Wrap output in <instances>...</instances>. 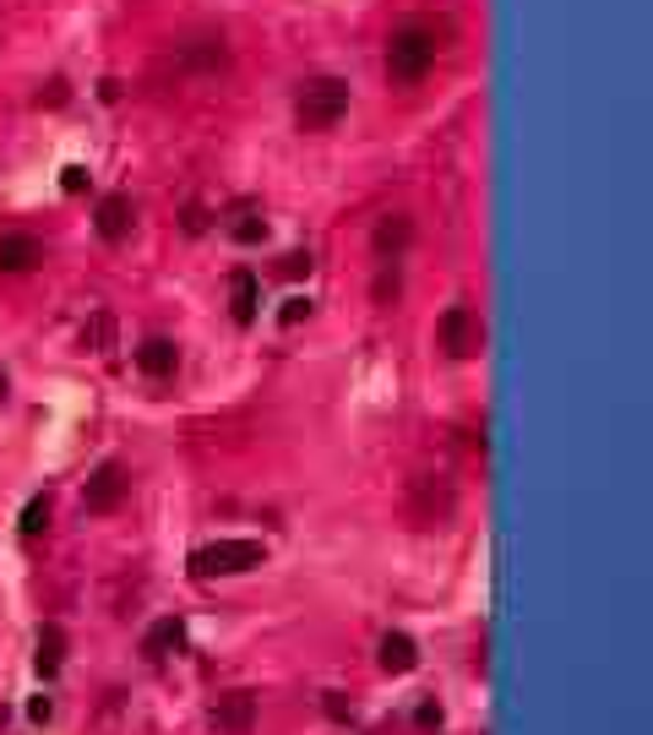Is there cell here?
<instances>
[{"label": "cell", "mask_w": 653, "mask_h": 735, "mask_svg": "<svg viewBox=\"0 0 653 735\" xmlns=\"http://www.w3.org/2000/svg\"><path fill=\"white\" fill-rule=\"evenodd\" d=\"M447 39H453V28L436 22V17H408V22H397L392 39H387V82L392 87H414V82H425L431 71L442 66Z\"/></svg>", "instance_id": "6da1fadb"}, {"label": "cell", "mask_w": 653, "mask_h": 735, "mask_svg": "<svg viewBox=\"0 0 653 735\" xmlns=\"http://www.w3.org/2000/svg\"><path fill=\"white\" fill-rule=\"evenodd\" d=\"M349 115V82L343 76H305L294 93V126L300 132H332Z\"/></svg>", "instance_id": "7a4b0ae2"}, {"label": "cell", "mask_w": 653, "mask_h": 735, "mask_svg": "<svg viewBox=\"0 0 653 735\" xmlns=\"http://www.w3.org/2000/svg\"><path fill=\"white\" fill-rule=\"evenodd\" d=\"M261 561H267V545L261 539H213V545L191 550L196 578H240V572L261 567Z\"/></svg>", "instance_id": "3957f363"}, {"label": "cell", "mask_w": 653, "mask_h": 735, "mask_svg": "<svg viewBox=\"0 0 653 735\" xmlns=\"http://www.w3.org/2000/svg\"><path fill=\"white\" fill-rule=\"evenodd\" d=\"M453 501L457 496L442 474H414L408 479V496H403V513H408V524L431 529V524H447L453 518Z\"/></svg>", "instance_id": "277c9868"}, {"label": "cell", "mask_w": 653, "mask_h": 735, "mask_svg": "<svg viewBox=\"0 0 653 735\" xmlns=\"http://www.w3.org/2000/svg\"><path fill=\"white\" fill-rule=\"evenodd\" d=\"M126 490H131V474H126V464H115V458H104V464L87 474V485H82V507L87 513H115L121 501H126Z\"/></svg>", "instance_id": "5b68a950"}, {"label": "cell", "mask_w": 653, "mask_h": 735, "mask_svg": "<svg viewBox=\"0 0 653 735\" xmlns=\"http://www.w3.org/2000/svg\"><path fill=\"white\" fill-rule=\"evenodd\" d=\"M436 343H442L453 360H468V354H479V343H485V322H479L468 306H453V311L436 322Z\"/></svg>", "instance_id": "8992f818"}, {"label": "cell", "mask_w": 653, "mask_h": 735, "mask_svg": "<svg viewBox=\"0 0 653 735\" xmlns=\"http://www.w3.org/2000/svg\"><path fill=\"white\" fill-rule=\"evenodd\" d=\"M261 720V697L257 692H224L218 703H213V725L218 735H251Z\"/></svg>", "instance_id": "52a82bcc"}, {"label": "cell", "mask_w": 653, "mask_h": 735, "mask_svg": "<svg viewBox=\"0 0 653 735\" xmlns=\"http://www.w3.org/2000/svg\"><path fill=\"white\" fill-rule=\"evenodd\" d=\"M93 229H99V240L104 246H126L131 229H136V207H131V197H99V207H93Z\"/></svg>", "instance_id": "ba28073f"}, {"label": "cell", "mask_w": 653, "mask_h": 735, "mask_svg": "<svg viewBox=\"0 0 653 735\" xmlns=\"http://www.w3.org/2000/svg\"><path fill=\"white\" fill-rule=\"evenodd\" d=\"M175 61H180V71L213 76V71H224V61H229V44H224V33H201V39H186L175 50Z\"/></svg>", "instance_id": "9c48e42d"}, {"label": "cell", "mask_w": 653, "mask_h": 735, "mask_svg": "<svg viewBox=\"0 0 653 735\" xmlns=\"http://www.w3.org/2000/svg\"><path fill=\"white\" fill-rule=\"evenodd\" d=\"M39 262H44V240L39 235H22V229L0 235V272H33Z\"/></svg>", "instance_id": "30bf717a"}, {"label": "cell", "mask_w": 653, "mask_h": 735, "mask_svg": "<svg viewBox=\"0 0 653 735\" xmlns=\"http://www.w3.org/2000/svg\"><path fill=\"white\" fill-rule=\"evenodd\" d=\"M136 371L153 376V382L175 376V371H180V349H175V338H147V343L136 349Z\"/></svg>", "instance_id": "8fae6325"}, {"label": "cell", "mask_w": 653, "mask_h": 735, "mask_svg": "<svg viewBox=\"0 0 653 735\" xmlns=\"http://www.w3.org/2000/svg\"><path fill=\"white\" fill-rule=\"evenodd\" d=\"M229 311H235V322H257V311H261V278L251 268H235V272H229Z\"/></svg>", "instance_id": "7c38bea8"}, {"label": "cell", "mask_w": 653, "mask_h": 735, "mask_svg": "<svg viewBox=\"0 0 653 735\" xmlns=\"http://www.w3.org/2000/svg\"><path fill=\"white\" fill-rule=\"evenodd\" d=\"M180 649H186L180 615H158V621L147 627V638H142V654H147V660H169V654H180Z\"/></svg>", "instance_id": "4fadbf2b"}, {"label": "cell", "mask_w": 653, "mask_h": 735, "mask_svg": "<svg viewBox=\"0 0 653 735\" xmlns=\"http://www.w3.org/2000/svg\"><path fill=\"white\" fill-rule=\"evenodd\" d=\"M408 240H414V224H408L403 213H387V218L376 224V257H382V262H403Z\"/></svg>", "instance_id": "5bb4252c"}, {"label": "cell", "mask_w": 653, "mask_h": 735, "mask_svg": "<svg viewBox=\"0 0 653 735\" xmlns=\"http://www.w3.org/2000/svg\"><path fill=\"white\" fill-rule=\"evenodd\" d=\"M414 665H419V643H414L408 632H387V638H382V670H387V675H408Z\"/></svg>", "instance_id": "9a60e30c"}, {"label": "cell", "mask_w": 653, "mask_h": 735, "mask_svg": "<svg viewBox=\"0 0 653 735\" xmlns=\"http://www.w3.org/2000/svg\"><path fill=\"white\" fill-rule=\"evenodd\" d=\"M33 665H39V675L50 681V675H61L65 665V632L55 627V621H44L39 627V654H33Z\"/></svg>", "instance_id": "2e32d148"}, {"label": "cell", "mask_w": 653, "mask_h": 735, "mask_svg": "<svg viewBox=\"0 0 653 735\" xmlns=\"http://www.w3.org/2000/svg\"><path fill=\"white\" fill-rule=\"evenodd\" d=\"M82 343H87L93 354L115 349V317H110V311H93V317H87V328H82Z\"/></svg>", "instance_id": "e0dca14e"}, {"label": "cell", "mask_w": 653, "mask_h": 735, "mask_svg": "<svg viewBox=\"0 0 653 735\" xmlns=\"http://www.w3.org/2000/svg\"><path fill=\"white\" fill-rule=\"evenodd\" d=\"M17 529H22V539H33V535H44V529H50V496H44V490H39V496H28V507H22Z\"/></svg>", "instance_id": "ac0fdd59"}, {"label": "cell", "mask_w": 653, "mask_h": 735, "mask_svg": "<svg viewBox=\"0 0 653 735\" xmlns=\"http://www.w3.org/2000/svg\"><path fill=\"white\" fill-rule=\"evenodd\" d=\"M229 235H235L240 246H257V240H267V224H261V213H251V207H246V213L229 224Z\"/></svg>", "instance_id": "d6986e66"}, {"label": "cell", "mask_w": 653, "mask_h": 735, "mask_svg": "<svg viewBox=\"0 0 653 735\" xmlns=\"http://www.w3.org/2000/svg\"><path fill=\"white\" fill-rule=\"evenodd\" d=\"M305 317H311V300H300V294H294V300H283V317H278V322H283V328H294V322H305Z\"/></svg>", "instance_id": "ffe728a7"}, {"label": "cell", "mask_w": 653, "mask_h": 735, "mask_svg": "<svg viewBox=\"0 0 653 735\" xmlns=\"http://www.w3.org/2000/svg\"><path fill=\"white\" fill-rule=\"evenodd\" d=\"M61 191H65V197H76V191H87V169H76V164H71V169H65V175H61Z\"/></svg>", "instance_id": "44dd1931"}, {"label": "cell", "mask_w": 653, "mask_h": 735, "mask_svg": "<svg viewBox=\"0 0 653 735\" xmlns=\"http://www.w3.org/2000/svg\"><path fill=\"white\" fill-rule=\"evenodd\" d=\"M419 725L425 731H442V703H419Z\"/></svg>", "instance_id": "7402d4cb"}, {"label": "cell", "mask_w": 653, "mask_h": 735, "mask_svg": "<svg viewBox=\"0 0 653 735\" xmlns=\"http://www.w3.org/2000/svg\"><path fill=\"white\" fill-rule=\"evenodd\" d=\"M283 272H289V278L311 272V251H294V257H283Z\"/></svg>", "instance_id": "603a6c76"}, {"label": "cell", "mask_w": 653, "mask_h": 735, "mask_svg": "<svg viewBox=\"0 0 653 735\" xmlns=\"http://www.w3.org/2000/svg\"><path fill=\"white\" fill-rule=\"evenodd\" d=\"M322 708L332 714V720H349V714H354V708H349V703H343L338 692H326V703H322Z\"/></svg>", "instance_id": "cb8c5ba5"}, {"label": "cell", "mask_w": 653, "mask_h": 735, "mask_svg": "<svg viewBox=\"0 0 653 735\" xmlns=\"http://www.w3.org/2000/svg\"><path fill=\"white\" fill-rule=\"evenodd\" d=\"M6 393H11V382H6V371H0V403H6Z\"/></svg>", "instance_id": "d4e9b609"}]
</instances>
